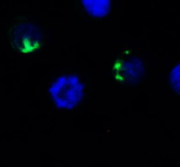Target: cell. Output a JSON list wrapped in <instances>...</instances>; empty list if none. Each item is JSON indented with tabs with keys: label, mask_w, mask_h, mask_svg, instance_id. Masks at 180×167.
Masks as SVG:
<instances>
[{
	"label": "cell",
	"mask_w": 180,
	"mask_h": 167,
	"mask_svg": "<svg viewBox=\"0 0 180 167\" xmlns=\"http://www.w3.org/2000/svg\"><path fill=\"white\" fill-rule=\"evenodd\" d=\"M83 85L76 75H64L59 77L49 87L54 104L59 109H71L83 97Z\"/></svg>",
	"instance_id": "6da1fadb"
},
{
	"label": "cell",
	"mask_w": 180,
	"mask_h": 167,
	"mask_svg": "<svg viewBox=\"0 0 180 167\" xmlns=\"http://www.w3.org/2000/svg\"><path fill=\"white\" fill-rule=\"evenodd\" d=\"M10 36L12 46L22 55H31L42 47V33L33 23H16L11 28Z\"/></svg>",
	"instance_id": "7a4b0ae2"
},
{
	"label": "cell",
	"mask_w": 180,
	"mask_h": 167,
	"mask_svg": "<svg viewBox=\"0 0 180 167\" xmlns=\"http://www.w3.org/2000/svg\"><path fill=\"white\" fill-rule=\"evenodd\" d=\"M83 4L87 11L95 16L106 15L110 9L109 1H83Z\"/></svg>",
	"instance_id": "3957f363"
},
{
	"label": "cell",
	"mask_w": 180,
	"mask_h": 167,
	"mask_svg": "<svg viewBox=\"0 0 180 167\" xmlns=\"http://www.w3.org/2000/svg\"><path fill=\"white\" fill-rule=\"evenodd\" d=\"M171 83L175 90L180 93V63L172 72Z\"/></svg>",
	"instance_id": "277c9868"
}]
</instances>
